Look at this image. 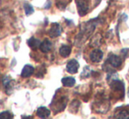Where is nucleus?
<instances>
[{
  "label": "nucleus",
  "mask_w": 129,
  "mask_h": 119,
  "mask_svg": "<svg viewBox=\"0 0 129 119\" xmlns=\"http://www.w3.org/2000/svg\"><path fill=\"white\" fill-rule=\"evenodd\" d=\"M78 14L81 17H83L88 13L90 10V0H76Z\"/></svg>",
  "instance_id": "7ed1b4c3"
},
{
  "label": "nucleus",
  "mask_w": 129,
  "mask_h": 119,
  "mask_svg": "<svg viewBox=\"0 0 129 119\" xmlns=\"http://www.w3.org/2000/svg\"><path fill=\"white\" fill-rule=\"evenodd\" d=\"M61 32H62V28H61V25L58 23H54L48 31V35L51 38H56L61 35Z\"/></svg>",
  "instance_id": "0eeeda50"
},
{
  "label": "nucleus",
  "mask_w": 129,
  "mask_h": 119,
  "mask_svg": "<svg viewBox=\"0 0 129 119\" xmlns=\"http://www.w3.org/2000/svg\"><path fill=\"white\" fill-rule=\"evenodd\" d=\"M79 62L76 59H72L70 61H69V62L66 65V70L68 73L70 74H77L78 71V68H79Z\"/></svg>",
  "instance_id": "423d86ee"
},
{
  "label": "nucleus",
  "mask_w": 129,
  "mask_h": 119,
  "mask_svg": "<svg viewBox=\"0 0 129 119\" xmlns=\"http://www.w3.org/2000/svg\"><path fill=\"white\" fill-rule=\"evenodd\" d=\"M103 42V38L102 35L99 33H97L96 35H94L91 38V40H90V46H94V47H98V46H101Z\"/></svg>",
  "instance_id": "9b49d317"
},
{
  "label": "nucleus",
  "mask_w": 129,
  "mask_h": 119,
  "mask_svg": "<svg viewBox=\"0 0 129 119\" xmlns=\"http://www.w3.org/2000/svg\"><path fill=\"white\" fill-rule=\"evenodd\" d=\"M99 22H101V20H99V19H96L94 20H90L87 23H83L81 26V30H80L79 33L77 36V39H76V46L78 47L83 46V43L93 33L96 26L99 24Z\"/></svg>",
  "instance_id": "f257e3e1"
},
{
  "label": "nucleus",
  "mask_w": 129,
  "mask_h": 119,
  "mask_svg": "<svg viewBox=\"0 0 129 119\" xmlns=\"http://www.w3.org/2000/svg\"><path fill=\"white\" fill-rule=\"evenodd\" d=\"M104 53L100 49H94L90 53V59L93 63H99L102 61Z\"/></svg>",
  "instance_id": "6e6552de"
},
{
  "label": "nucleus",
  "mask_w": 129,
  "mask_h": 119,
  "mask_svg": "<svg viewBox=\"0 0 129 119\" xmlns=\"http://www.w3.org/2000/svg\"><path fill=\"white\" fill-rule=\"evenodd\" d=\"M61 83L64 87L72 88L76 84V79L72 76H67L61 79Z\"/></svg>",
  "instance_id": "ddd939ff"
},
{
  "label": "nucleus",
  "mask_w": 129,
  "mask_h": 119,
  "mask_svg": "<svg viewBox=\"0 0 129 119\" xmlns=\"http://www.w3.org/2000/svg\"><path fill=\"white\" fill-rule=\"evenodd\" d=\"M2 82H3L4 87L6 89H8L9 88L12 87V83L13 82V81H12L11 76H9V75H5V76H3V78H2Z\"/></svg>",
  "instance_id": "f3484780"
},
{
  "label": "nucleus",
  "mask_w": 129,
  "mask_h": 119,
  "mask_svg": "<svg viewBox=\"0 0 129 119\" xmlns=\"http://www.w3.org/2000/svg\"><path fill=\"white\" fill-rule=\"evenodd\" d=\"M34 73V68L31 64H26L24 66L22 71H21V76L23 78H28Z\"/></svg>",
  "instance_id": "9d476101"
},
{
  "label": "nucleus",
  "mask_w": 129,
  "mask_h": 119,
  "mask_svg": "<svg viewBox=\"0 0 129 119\" xmlns=\"http://www.w3.org/2000/svg\"><path fill=\"white\" fill-rule=\"evenodd\" d=\"M0 4H1V0H0Z\"/></svg>",
  "instance_id": "5701e85b"
},
{
  "label": "nucleus",
  "mask_w": 129,
  "mask_h": 119,
  "mask_svg": "<svg viewBox=\"0 0 129 119\" xmlns=\"http://www.w3.org/2000/svg\"><path fill=\"white\" fill-rule=\"evenodd\" d=\"M36 115H37V116L40 118H48V117H49L50 115H51V111L47 107L41 106V107L38 108L37 111H36Z\"/></svg>",
  "instance_id": "1a4fd4ad"
},
{
  "label": "nucleus",
  "mask_w": 129,
  "mask_h": 119,
  "mask_svg": "<svg viewBox=\"0 0 129 119\" xmlns=\"http://www.w3.org/2000/svg\"><path fill=\"white\" fill-rule=\"evenodd\" d=\"M90 68L89 66H85L84 68H83V72L81 73V78L82 79H86V78H89L90 76Z\"/></svg>",
  "instance_id": "6ab92c4d"
},
{
  "label": "nucleus",
  "mask_w": 129,
  "mask_h": 119,
  "mask_svg": "<svg viewBox=\"0 0 129 119\" xmlns=\"http://www.w3.org/2000/svg\"><path fill=\"white\" fill-rule=\"evenodd\" d=\"M113 117L115 118H122V119H126L129 118V111L126 109H118L115 113H114Z\"/></svg>",
  "instance_id": "2eb2a0df"
},
{
  "label": "nucleus",
  "mask_w": 129,
  "mask_h": 119,
  "mask_svg": "<svg viewBox=\"0 0 129 119\" xmlns=\"http://www.w3.org/2000/svg\"><path fill=\"white\" fill-rule=\"evenodd\" d=\"M50 6H51V3H50L49 0H48V1H47V3H46V5H45L44 8L45 9H49Z\"/></svg>",
  "instance_id": "412c9836"
},
{
  "label": "nucleus",
  "mask_w": 129,
  "mask_h": 119,
  "mask_svg": "<svg viewBox=\"0 0 129 119\" xmlns=\"http://www.w3.org/2000/svg\"><path fill=\"white\" fill-rule=\"evenodd\" d=\"M41 43V42L40 39H36V38H34V37L30 38V39L27 40V45H28L31 48H34V49H35V48H37V47H40Z\"/></svg>",
  "instance_id": "dca6fc26"
},
{
  "label": "nucleus",
  "mask_w": 129,
  "mask_h": 119,
  "mask_svg": "<svg viewBox=\"0 0 129 119\" xmlns=\"http://www.w3.org/2000/svg\"><path fill=\"white\" fill-rule=\"evenodd\" d=\"M13 114L11 113L10 111L8 110H5V111H2L0 113V119H12L13 118Z\"/></svg>",
  "instance_id": "aec40b11"
},
{
  "label": "nucleus",
  "mask_w": 129,
  "mask_h": 119,
  "mask_svg": "<svg viewBox=\"0 0 129 119\" xmlns=\"http://www.w3.org/2000/svg\"><path fill=\"white\" fill-rule=\"evenodd\" d=\"M128 93H129V89H128Z\"/></svg>",
  "instance_id": "b1692460"
},
{
  "label": "nucleus",
  "mask_w": 129,
  "mask_h": 119,
  "mask_svg": "<svg viewBox=\"0 0 129 119\" xmlns=\"http://www.w3.org/2000/svg\"><path fill=\"white\" fill-rule=\"evenodd\" d=\"M110 87L112 91L124 94V83L119 79H112V82H110Z\"/></svg>",
  "instance_id": "20e7f679"
},
{
  "label": "nucleus",
  "mask_w": 129,
  "mask_h": 119,
  "mask_svg": "<svg viewBox=\"0 0 129 119\" xmlns=\"http://www.w3.org/2000/svg\"><path fill=\"white\" fill-rule=\"evenodd\" d=\"M97 112L99 113H105L108 111L110 108V102L107 99L104 98V96H101L100 99H96L94 105H92Z\"/></svg>",
  "instance_id": "f03ea898"
},
{
  "label": "nucleus",
  "mask_w": 129,
  "mask_h": 119,
  "mask_svg": "<svg viewBox=\"0 0 129 119\" xmlns=\"http://www.w3.org/2000/svg\"><path fill=\"white\" fill-rule=\"evenodd\" d=\"M40 49H41V51L42 53H48L52 49V42L50 40H48V39H44L41 43Z\"/></svg>",
  "instance_id": "f8f14e48"
},
{
  "label": "nucleus",
  "mask_w": 129,
  "mask_h": 119,
  "mask_svg": "<svg viewBox=\"0 0 129 119\" xmlns=\"http://www.w3.org/2000/svg\"><path fill=\"white\" fill-rule=\"evenodd\" d=\"M22 117H23V118H32L33 116H22Z\"/></svg>",
  "instance_id": "4be33fe9"
},
{
  "label": "nucleus",
  "mask_w": 129,
  "mask_h": 119,
  "mask_svg": "<svg viewBox=\"0 0 129 119\" xmlns=\"http://www.w3.org/2000/svg\"><path fill=\"white\" fill-rule=\"evenodd\" d=\"M106 63L110 64L113 68H119L122 64V60L119 56H118L117 54L114 53H110L108 56V59L106 61Z\"/></svg>",
  "instance_id": "39448f33"
},
{
  "label": "nucleus",
  "mask_w": 129,
  "mask_h": 119,
  "mask_svg": "<svg viewBox=\"0 0 129 119\" xmlns=\"http://www.w3.org/2000/svg\"><path fill=\"white\" fill-rule=\"evenodd\" d=\"M59 53L61 57L67 58L71 53V47L70 46H67V45H62L59 49Z\"/></svg>",
  "instance_id": "4468645a"
},
{
  "label": "nucleus",
  "mask_w": 129,
  "mask_h": 119,
  "mask_svg": "<svg viewBox=\"0 0 129 119\" xmlns=\"http://www.w3.org/2000/svg\"><path fill=\"white\" fill-rule=\"evenodd\" d=\"M23 8H24L25 14H26V16L32 15V14L34 12V7H33V5H30L29 3H27V2H25L24 3V5H23Z\"/></svg>",
  "instance_id": "a211bd4d"
}]
</instances>
